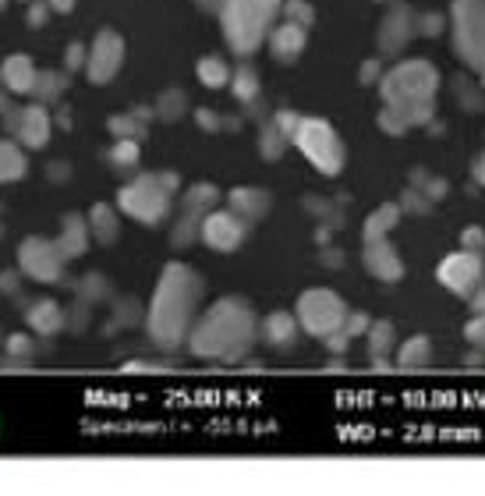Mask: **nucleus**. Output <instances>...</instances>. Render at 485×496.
Returning a JSON list of instances; mask_svg holds the SVG:
<instances>
[{
    "mask_svg": "<svg viewBox=\"0 0 485 496\" xmlns=\"http://www.w3.org/2000/svg\"><path fill=\"white\" fill-rule=\"evenodd\" d=\"M202 295H206V280L195 273L192 266H185V262L163 266L146 312V330L152 344L163 347V351L188 344V334H192L195 319H198Z\"/></svg>",
    "mask_w": 485,
    "mask_h": 496,
    "instance_id": "1",
    "label": "nucleus"
},
{
    "mask_svg": "<svg viewBox=\"0 0 485 496\" xmlns=\"http://www.w3.org/2000/svg\"><path fill=\"white\" fill-rule=\"evenodd\" d=\"M259 341V316L244 298L231 295L213 301L188 334V351L202 362H242Z\"/></svg>",
    "mask_w": 485,
    "mask_h": 496,
    "instance_id": "2",
    "label": "nucleus"
},
{
    "mask_svg": "<svg viewBox=\"0 0 485 496\" xmlns=\"http://www.w3.org/2000/svg\"><path fill=\"white\" fill-rule=\"evenodd\" d=\"M178 188H181L178 174H142L117 192V209L146 227H156L170 216V198Z\"/></svg>",
    "mask_w": 485,
    "mask_h": 496,
    "instance_id": "3",
    "label": "nucleus"
},
{
    "mask_svg": "<svg viewBox=\"0 0 485 496\" xmlns=\"http://www.w3.org/2000/svg\"><path fill=\"white\" fill-rule=\"evenodd\" d=\"M433 89H436V75L426 64H407L387 78V99L393 106H400L404 121L426 117L433 110Z\"/></svg>",
    "mask_w": 485,
    "mask_h": 496,
    "instance_id": "4",
    "label": "nucleus"
},
{
    "mask_svg": "<svg viewBox=\"0 0 485 496\" xmlns=\"http://www.w3.org/2000/svg\"><path fill=\"white\" fill-rule=\"evenodd\" d=\"M294 316H297V323H301V330H305L308 337L326 341L330 334L343 330L347 305H343V298H340L337 291H330V288H308L305 295L297 298Z\"/></svg>",
    "mask_w": 485,
    "mask_h": 496,
    "instance_id": "5",
    "label": "nucleus"
},
{
    "mask_svg": "<svg viewBox=\"0 0 485 496\" xmlns=\"http://www.w3.org/2000/svg\"><path fill=\"white\" fill-rule=\"evenodd\" d=\"M277 11V0H227V14H224V25H227V36L234 50H248L259 47V36L266 32L270 18Z\"/></svg>",
    "mask_w": 485,
    "mask_h": 496,
    "instance_id": "6",
    "label": "nucleus"
},
{
    "mask_svg": "<svg viewBox=\"0 0 485 496\" xmlns=\"http://www.w3.org/2000/svg\"><path fill=\"white\" fill-rule=\"evenodd\" d=\"M64 266H68V255L60 252L57 238L29 234V238L18 245V270H22V277H29V280H36V284H57V280H64Z\"/></svg>",
    "mask_w": 485,
    "mask_h": 496,
    "instance_id": "7",
    "label": "nucleus"
},
{
    "mask_svg": "<svg viewBox=\"0 0 485 496\" xmlns=\"http://www.w3.org/2000/svg\"><path fill=\"white\" fill-rule=\"evenodd\" d=\"M294 142L316 170H323V174H340L343 170V142L326 121H301Z\"/></svg>",
    "mask_w": 485,
    "mask_h": 496,
    "instance_id": "8",
    "label": "nucleus"
},
{
    "mask_svg": "<svg viewBox=\"0 0 485 496\" xmlns=\"http://www.w3.org/2000/svg\"><path fill=\"white\" fill-rule=\"evenodd\" d=\"M216 202H220V188H216V185H206V181H202V185H192V188L185 192L178 220H174L170 245L174 248L195 245V238H198V231H202V220H206L209 209H216Z\"/></svg>",
    "mask_w": 485,
    "mask_h": 496,
    "instance_id": "9",
    "label": "nucleus"
},
{
    "mask_svg": "<svg viewBox=\"0 0 485 496\" xmlns=\"http://www.w3.org/2000/svg\"><path fill=\"white\" fill-rule=\"evenodd\" d=\"M436 277L446 291L468 298L485 280V259L475 255V252H468V248H457V252H450V255L439 259Z\"/></svg>",
    "mask_w": 485,
    "mask_h": 496,
    "instance_id": "10",
    "label": "nucleus"
},
{
    "mask_svg": "<svg viewBox=\"0 0 485 496\" xmlns=\"http://www.w3.org/2000/svg\"><path fill=\"white\" fill-rule=\"evenodd\" d=\"M244 234H248V224L234 209H209L202 220V231H198L202 245L213 252H238Z\"/></svg>",
    "mask_w": 485,
    "mask_h": 496,
    "instance_id": "11",
    "label": "nucleus"
},
{
    "mask_svg": "<svg viewBox=\"0 0 485 496\" xmlns=\"http://www.w3.org/2000/svg\"><path fill=\"white\" fill-rule=\"evenodd\" d=\"M361 262L365 270L383 280V284H397L404 277V259L400 252L389 245V238H376V242H365V252H361Z\"/></svg>",
    "mask_w": 485,
    "mask_h": 496,
    "instance_id": "12",
    "label": "nucleus"
},
{
    "mask_svg": "<svg viewBox=\"0 0 485 496\" xmlns=\"http://www.w3.org/2000/svg\"><path fill=\"white\" fill-rule=\"evenodd\" d=\"M25 323L32 334L53 337V334L68 330V308H60V301H53V298H40L25 308Z\"/></svg>",
    "mask_w": 485,
    "mask_h": 496,
    "instance_id": "13",
    "label": "nucleus"
},
{
    "mask_svg": "<svg viewBox=\"0 0 485 496\" xmlns=\"http://www.w3.org/2000/svg\"><path fill=\"white\" fill-rule=\"evenodd\" d=\"M121 68V36L114 32H103L93 47V57H89V78L93 82H110Z\"/></svg>",
    "mask_w": 485,
    "mask_h": 496,
    "instance_id": "14",
    "label": "nucleus"
},
{
    "mask_svg": "<svg viewBox=\"0 0 485 496\" xmlns=\"http://www.w3.org/2000/svg\"><path fill=\"white\" fill-rule=\"evenodd\" d=\"M11 128L18 132V139L25 142V146L40 149L47 146L50 139V117L40 110V106H29V110H18V114H11Z\"/></svg>",
    "mask_w": 485,
    "mask_h": 496,
    "instance_id": "15",
    "label": "nucleus"
},
{
    "mask_svg": "<svg viewBox=\"0 0 485 496\" xmlns=\"http://www.w3.org/2000/svg\"><path fill=\"white\" fill-rule=\"evenodd\" d=\"M89 238H93L89 220H86L82 213H68L64 224H60V234H57L60 252H64L68 259H82V255L89 252Z\"/></svg>",
    "mask_w": 485,
    "mask_h": 496,
    "instance_id": "16",
    "label": "nucleus"
},
{
    "mask_svg": "<svg viewBox=\"0 0 485 496\" xmlns=\"http://www.w3.org/2000/svg\"><path fill=\"white\" fill-rule=\"evenodd\" d=\"M297 330H301L297 316H294V312H284V308H277V312H270L266 319H259L262 341L273 347H291L294 341H297Z\"/></svg>",
    "mask_w": 485,
    "mask_h": 496,
    "instance_id": "17",
    "label": "nucleus"
},
{
    "mask_svg": "<svg viewBox=\"0 0 485 496\" xmlns=\"http://www.w3.org/2000/svg\"><path fill=\"white\" fill-rule=\"evenodd\" d=\"M231 209L242 216L244 224H259V220H266V213H270V206H273V198L270 192H262V188H234L231 196Z\"/></svg>",
    "mask_w": 485,
    "mask_h": 496,
    "instance_id": "18",
    "label": "nucleus"
},
{
    "mask_svg": "<svg viewBox=\"0 0 485 496\" xmlns=\"http://www.w3.org/2000/svg\"><path fill=\"white\" fill-rule=\"evenodd\" d=\"M89 231L99 245H114L121 238V220H117V209L106 206V202H96L89 209Z\"/></svg>",
    "mask_w": 485,
    "mask_h": 496,
    "instance_id": "19",
    "label": "nucleus"
},
{
    "mask_svg": "<svg viewBox=\"0 0 485 496\" xmlns=\"http://www.w3.org/2000/svg\"><path fill=\"white\" fill-rule=\"evenodd\" d=\"M433 362V341L429 337H407L404 344L393 351V365L397 369H426Z\"/></svg>",
    "mask_w": 485,
    "mask_h": 496,
    "instance_id": "20",
    "label": "nucleus"
},
{
    "mask_svg": "<svg viewBox=\"0 0 485 496\" xmlns=\"http://www.w3.org/2000/svg\"><path fill=\"white\" fill-rule=\"evenodd\" d=\"M400 202H387V206H380V209H372L369 216H365V227H361V234H365V242H376V238H387L389 231L400 224Z\"/></svg>",
    "mask_w": 485,
    "mask_h": 496,
    "instance_id": "21",
    "label": "nucleus"
},
{
    "mask_svg": "<svg viewBox=\"0 0 485 496\" xmlns=\"http://www.w3.org/2000/svg\"><path fill=\"white\" fill-rule=\"evenodd\" d=\"M32 358H36V341H32V334H11L7 341H4V369H14V365H32Z\"/></svg>",
    "mask_w": 485,
    "mask_h": 496,
    "instance_id": "22",
    "label": "nucleus"
},
{
    "mask_svg": "<svg viewBox=\"0 0 485 496\" xmlns=\"http://www.w3.org/2000/svg\"><path fill=\"white\" fill-rule=\"evenodd\" d=\"M365 344H369V358H387L397 351V330L389 319H376L365 334Z\"/></svg>",
    "mask_w": 485,
    "mask_h": 496,
    "instance_id": "23",
    "label": "nucleus"
},
{
    "mask_svg": "<svg viewBox=\"0 0 485 496\" xmlns=\"http://www.w3.org/2000/svg\"><path fill=\"white\" fill-rule=\"evenodd\" d=\"M4 82L14 89V93H29L36 86V71H32V60L29 57H11L4 64Z\"/></svg>",
    "mask_w": 485,
    "mask_h": 496,
    "instance_id": "24",
    "label": "nucleus"
},
{
    "mask_svg": "<svg viewBox=\"0 0 485 496\" xmlns=\"http://www.w3.org/2000/svg\"><path fill=\"white\" fill-rule=\"evenodd\" d=\"M25 174V156L11 142H0V185H11Z\"/></svg>",
    "mask_w": 485,
    "mask_h": 496,
    "instance_id": "25",
    "label": "nucleus"
},
{
    "mask_svg": "<svg viewBox=\"0 0 485 496\" xmlns=\"http://www.w3.org/2000/svg\"><path fill=\"white\" fill-rule=\"evenodd\" d=\"M75 295H78V301H86V305L93 308L96 301H103V298L110 295V288H106V280H103L99 273H89V277H82V280H78Z\"/></svg>",
    "mask_w": 485,
    "mask_h": 496,
    "instance_id": "26",
    "label": "nucleus"
},
{
    "mask_svg": "<svg viewBox=\"0 0 485 496\" xmlns=\"http://www.w3.org/2000/svg\"><path fill=\"white\" fill-rule=\"evenodd\" d=\"M273 50L277 57H294L301 50V29L297 25H284L277 36H273Z\"/></svg>",
    "mask_w": 485,
    "mask_h": 496,
    "instance_id": "27",
    "label": "nucleus"
},
{
    "mask_svg": "<svg viewBox=\"0 0 485 496\" xmlns=\"http://www.w3.org/2000/svg\"><path fill=\"white\" fill-rule=\"evenodd\" d=\"M227 68H224V60H216V57H209V60H202L198 64V78L206 82V86H224L227 82Z\"/></svg>",
    "mask_w": 485,
    "mask_h": 496,
    "instance_id": "28",
    "label": "nucleus"
},
{
    "mask_svg": "<svg viewBox=\"0 0 485 496\" xmlns=\"http://www.w3.org/2000/svg\"><path fill=\"white\" fill-rule=\"evenodd\" d=\"M305 206H308V213H312V216H319V220H323V227H330V231L343 224V213H334V209H330V202H323V198H305Z\"/></svg>",
    "mask_w": 485,
    "mask_h": 496,
    "instance_id": "29",
    "label": "nucleus"
},
{
    "mask_svg": "<svg viewBox=\"0 0 485 496\" xmlns=\"http://www.w3.org/2000/svg\"><path fill=\"white\" fill-rule=\"evenodd\" d=\"M369 326H372V319L365 316V312H358V308H347V319H343V334L354 341V337H365L369 334Z\"/></svg>",
    "mask_w": 485,
    "mask_h": 496,
    "instance_id": "30",
    "label": "nucleus"
},
{
    "mask_svg": "<svg viewBox=\"0 0 485 496\" xmlns=\"http://www.w3.org/2000/svg\"><path fill=\"white\" fill-rule=\"evenodd\" d=\"M110 163H114V167H121V170L135 167V163H139V149H135V142H117L114 152H110Z\"/></svg>",
    "mask_w": 485,
    "mask_h": 496,
    "instance_id": "31",
    "label": "nucleus"
},
{
    "mask_svg": "<svg viewBox=\"0 0 485 496\" xmlns=\"http://www.w3.org/2000/svg\"><path fill=\"white\" fill-rule=\"evenodd\" d=\"M461 248H468V252H475V255H482L485 259V227H464Z\"/></svg>",
    "mask_w": 485,
    "mask_h": 496,
    "instance_id": "32",
    "label": "nucleus"
},
{
    "mask_svg": "<svg viewBox=\"0 0 485 496\" xmlns=\"http://www.w3.org/2000/svg\"><path fill=\"white\" fill-rule=\"evenodd\" d=\"M464 337L479 347V351H485V312H475V316H471V323L464 326Z\"/></svg>",
    "mask_w": 485,
    "mask_h": 496,
    "instance_id": "33",
    "label": "nucleus"
},
{
    "mask_svg": "<svg viewBox=\"0 0 485 496\" xmlns=\"http://www.w3.org/2000/svg\"><path fill=\"white\" fill-rule=\"evenodd\" d=\"M284 142H288V135H284L280 128H270L266 139H262V156H266V160H277L280 149H284Z\"/></svg>",
    "mask_w": 485,
    "mask_h": 496,
    "instance_id": "34",
    "label": "nucleus"
},
{
    "mask_svg": "<svg viewBox=\"0 0 485 496\" xmlns=\"http://www.w3.org/2000/svg\"><path fill=\"white\" fill-rule=\"evenodd\" d=\"M418 178V188H422V196L429 198V202H436V198L446 196V181H439V178H426V174H415Z\"/></svg>",
    "mask_w": 485,
    "mask_h": 496,
    "instance_id": "35",
    "label": "nucleus"
},
{
    "mask_svg": "<svg viewBox=\"0 0 485 496\" xmlns=\"http://www.w3.org/2000/svg\"><path fill=\"white\" fill-rule=\"evenodd\" d=\"M429 206H433V202L426 196H418V192H407V196L400 198V209H404V213H429Z\"/></svg>",
    "mask_w": 485,
    "mask_h": 496,
    "instance_id": "36",
    "label": "nucleus"
},
{
    "mask_svg": "<svg viewBox=\"0 0 485 496\" xmlns=\"http://www.w3.org/2000/svg\"><path fill=\"white\" fill-rule=\"evenodd\" d=\"M255 86H259V82H255V75H252V71H242V75L234 78V89H238V96L242 99L255 96Z\"/></svg>",
    "mask_w": 485,
    "mask_h": 496,
    "instance_id": "37",
    "label": "nucleus"
},
{
    "mask_svg": "<svg viewBox=\"0 0 485 496\" xmlns=\"http://www.w3.org/2000/svg\"><path fill=\"white\" fill-rule=\"evenodd\" d=\"M347 347H351V337H347L343 330H337V334H330V337H326V351H330V354H337V358L347 354Z\"/></svg>",
    "mask_w": 485,
    "mask_h": 496,
    "instance_id": "38",
    "label": "nucleus"
},
{
    "mask_svg": "<svg viewBox=\"0 0 485 496\" xmlns=\"http://www.w3.org/2000/svg\"><path fill=\"white\" fill-rule=\"evenodd\" d=\"M18 273H22V270H18ZM18 273H14V270H4V273H0V291H4L7 298H18V291H22Z\"/></svg>",
    "mask_w": 485,
    "mask_h": 496,
    "instance_id": "39",
    "label": "nucleus"
},
{
    "mask_svg": "<svg viewBox=\"0 0 485 496\" xmlns=\"http://www.w3.org/2000/svg\"><path fill=\"white\" fill-rule=\"evenodd\" d=\"M86 319H89L86 301H78V308H75V312H68V323H71V330H86Z\"/></svg>",
    "mask_w": 485,
    "mask_h": 496,
    "instance_id": "40",
    "label": "nucleus"
},
{
    "mask_svg": "<svg viewBox=\"0 0 485 496\" xmlns=\"http://www.w3.org/2000/svg\"><path fill=\"white\" fill-rule=\"evenodd\" d=\"M468 305H471V312H485V280L468 295Z\"/></svg>",
    "mask_w": 485,
    "mask_h": 496,
    "instance_id": "41",
    "label": "nucleus"
},
{
    "mask_svg": "<svg viewBox=\"0 0 485 496\" xmlns=\"http://www.w3.org/2000/svg\"><path fill=\"white\" fill-rule=\"evenodd\" d=\"M323 262H326V270H337L340 262H343V255L334 252V248H326V252H323Z\"/></svg>",
    "mask_w": 485,
    "mask_h": 496,
    "instance_id": "42",
    "label": "nucleus"
},
{
    "mask_svg": "<svg viewBox=\"0 0 485 496\" xmlns=\"http://www.w3.org/2000/svg\"><path fill=\"white\" fill-rule=\"evenodd\" d=\"M288 11H291V18H297V22H308V7H305V4L294 0V4H288Z\"/></svg>",
    "mask_w": 485,
    "mask_h": 496,
    "instance_id": "43",
    "label": "nucleus"
},
{
    "mask_svg": "<svg viewBox=\"0 0 485 496\" xmlns=\"http://www.w3.org/2000/svg\"><path fill=\"white\" fill-rule=\"evenodd\" d=\"M181 106H185V99H181V93H174V99H167V103H163V110H167V114H178Z\"/></svg>",
    "mask_w": 485,
    "mask_h": 496,
    "instance_id": "44",
    "label": "nucleus"
},
{
    "mask_svg": "<svg viewBox=\"0 0 485 496\" xmlns=\"http://www.w3.org/2000/svg\"><path fill=\"white\" fill-rule=\"evenodd\" d=\"M475 181H479V185L485 188V152L479 156V160H475Z\"/></svg>",
    "mask_w": 485,
    "mask_h": 496,
    "instance_id": "45",
    "label": "nucleus"
},
{
    "mask_svg": "<svg viewBox=\"0 0 485 496\" xmlns=\"http://www.w3.org/2000/svg\"><path fill=\"white\" fill-rule=\"evenodd\" d=\"M68 64H71V68H78V64H82V47L68 50Z\"/></svg>",
    "mask_w": 485,
    "mask_h": 496,
    "instance_id": "46",
    "label": "nucleus"
},
{
    "mask_svg": "<svg viewBox=\"0 0 485 496\" xmlns=\"http://www.w3.org/2000/svg\"><path fill=\"white\" fill-rule=\"evenodd\" d=\"M50 178H53V181H64V178H68V167H57V163H53V167H50Z\"/></svg>",
    "mask_w": 485,
    "mask_h": 496,
    "instance_id": "47",
    "label": "nucleus"
},
{
    "mask_svg": "<svg viewBox=\"0 0 485 496\" xmlns=\"http://www.w3.org/2000/svg\"><path fill=\"white\" fill-rule=\"evenodd\" d=\"M50 4H53V7H60V11H71V4H75V0H50Z\"/></svg>",
    "mask_w": 485,
    "mask_h": 496,
    "instance_id": "48",
    "label": "nucleus"
},
{
    "mask_svg": "<svg viewBox=\"0 0 485 496\" xmlns=\"http://www.w3.org/2000/svg\"><path fill=\"white\" fill-rule=\"evenodd\" d=\"M0 213H4V209H0Z\"/></svg>",
    "mask_w": 485,
    "mask_h": 496,
    "instance_id": "49",
    "label": "nucleus"
}]
</instances>
